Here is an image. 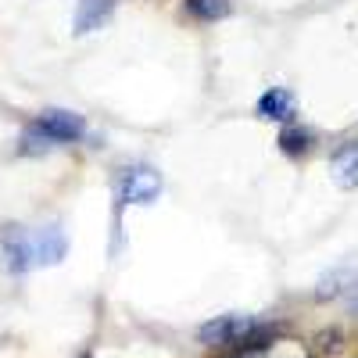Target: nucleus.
Wrapping results in <instances>:
<instances>
[{"instance_id":"1","label":"nucleus","mask_w":358,"mask_h":358,"mask_svg":"<svg viewBox=\"0 0 358 358\" xmlns=\"http://www.w3.org/2000/svg\"><path fill=\"white\" fill-rule=\"evenodd\" d=\"M258 326L262 322L251 319V315L226 312V315H215V319H208L204 326H197V341L208 344V348H233V344H241L244 337H251Z\"/></svg>"},{"instance_id":"2","label":"nucleus","mask_w":358,"mask_h":358,"mask_svg":"<svg viewBox=\"0 0 358 358\" xmlns=\"http://www.w3.org/2000/svg\"><path fill=\"white\" fill-rule=\"evenodd\" d=\"M162 194V172L158 169H126L118 179V201L122 204H151Z\"/></svg>"},{"instance_id":"3","label":"nucleus","mask_w":358,"mask_h":358,"mask_svg":"<svg viewBox=\"0 0 358 358\" xmlns=\"http://www.w3.org/2000/svg\"><path fill=\"white\" fill-rule=\"evenodd\" d=\"M0 255L11 273H29L36 265V251H33V233L22 226H4L0 229Z\"/></svg>"},{"instance_id":"4","label":"nucleus","mask_w":358,"mask_h":358,"mask_svg":"<svg viewBox=\"0 0 358 358\" xmlns=\"http://www.w3.org/2000/svg\"><path fill=\"white\" fill-rule=\"evenodd\" d=\"M33 126H36L40 133H47L54 143H76L79 136H86V122H83V115L65 111V108H47Z\"/></svg>"},{"instance_id":"5","label":"nucleus","mask_w":358,"mask_h":358,"mask_svg":"<svg viewBox=\"0 0 358 358\" xmlns=\"http://www.w3.org/2000/svg\"><path fill=\"white\" fill-rule=\"evenodd\" d=\"M294 111H297V101L287 86H268L255 101V115L268 118V122H294Z\"/></svg>"},{"instance_id":"6","label":"nucleus","mask_w":358,"mask_h":358,"mask_svg":"<svg viewBox=\"0 0 358 358\" xmlns=\"http://www.w3.org/2000/svg\"><path fill=\"white\" fill-rule=\"evenodd\" d=\"M118 8V0H79L76 8V36H86V33H97V29H104L111 22Z\"/></svg>"},{"instance_id":"7","label":"nucleus","mask_w":358,"mask_h":358,"mask_svg":"<svg viewBox=\"0 0 358 358\" xmlns=\"http://www.w3.org/2000/svg\"><path fill=\"white\" fill-rule=\"evenodd\" d=\"M33 251H36V265H57L69 251V241L57 226H43L33 233Z\"/></svg>"},{"instance_id":"8","label":"nucleus","mask_w":358,"mask_h":358,"mask_svg":"<svg viewBox=\"0 0 358 358\" xmlns=\"http://www.w3.org/2000/svg\"><path fill=\"white\" fill-rule=\"evenodd\" d=\"M330 172L344 190L358 187V140H348V143L337 147L334 158H330Z\"/></svg>"},{"instance_id":"9","label":"nucleus","mask_w":358,"mask_h":358,"mask_svg":"<svg viewBox=\"0 0 358 358\" xmlns=\"http://www.w3.org/2000/svg\"><path fill=\"white\" fill-rule=\"evenodd\" d=\"M276 143H280V151H283L287 158H305V155L312 151V147H315V133H312L308 126H297V122H287V126L280 129Z\"/></svg>"},{"instance_id":"10","label":"nucleus","mask_w":358,"mask_h":358,"mask_svg":"<svg viewBox=\"0 0 358 358\" xmlns=\"http://www.w3.org/2000/svg\"><path fill=\"white\" fill-rule=\"evenodd\" d=\"M183 4L197 22H219L229 15V0H183Z\"/></svg>"},{"instance_id":"11","label":"nucleus","mask_w":358,"mask_h":358,"mask_svg":"<svg viewBox=\"0 0 358 358\" xmlns=\"http://www.w3.org/2000/svg\"><path fill=\"white\" fill-rule=\"evenodd\" d=\"M50 147H57V143H54L47 133H40L36 126H29V129L22 133V140H18V151H22V155H47Z\"/></svg>"},{"instance_id":"12","label":"nucleus","mask_w":358,"mask_h":358,"mask_svg":"<svg viewBox=\"0 0 358 358\" xmlns=\"http://www.w3.org/2000/svg\"><path fill=\"white\" fill-rule=\"evenodd\" d=\"M312 344H315V351H319V355L334 358V355H341V351H344V334L337 330V326H326V330H319V334L312 337Z\"/></svg>"},{"instance_id":"13","label":"nucleus","mask_w":358,"mask_h":358,"mask_svg":"<svg viewBox=\"0 0 358 358\" xmlns=\"http://www.w3.org/2000/svg\"><path fill=\"white\" fill-rule=\"evenodd\" d=\"M341 273H334V276H326L322 283H319V290H315V297H319V301H330V297H337L341 290H348V287H341Z\"/></svg>"},{"instance_id":"14","label":"nucleus","mask_w":358,"mask_h":358,"mask_svg":"<svg viewBox=\"0 0 358 358\" xmlns=\"http://www.w3.org/2000/svg\"><path fill=\"white\" fill-rule=\"evenodd\" d=\"M348 308L358 315V283H348Z\"/></svg>"}]
</instances>
